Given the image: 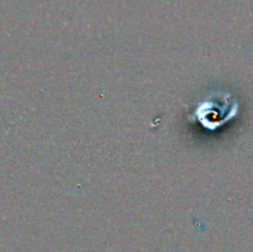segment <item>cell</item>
Returning <instances> with one entry per match:
<instances>
[{"label": "cell", "instance_id": "obj_1", "mask_svg": "<svg viewBox=\"0 0 253 252\" xmlns=\"http://www.w3.org/2000/svg\"><path fill=\"white\" fill-rule=\"evenodd\" d=\"M237 104L231 100L226 94L214 93L208 95L195 109L194 114L197 120L203 127L209 130H216L225 123L235 118L237 113Z\"/></svg>", "mask_w": 253, "mask_h": 252}]
</instances>
